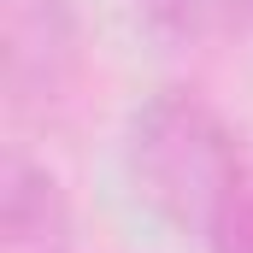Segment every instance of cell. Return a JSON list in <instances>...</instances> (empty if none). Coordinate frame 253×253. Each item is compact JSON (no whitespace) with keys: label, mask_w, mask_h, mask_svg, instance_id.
Segmentation results:
<instances>
[{"label":"cell","mask_w":253,"mask_h":253,"mask_svg":"<svg viewBox=\"0 0 253 253\" xmlns=\"http://www.w3.org/2000/svg\"><path fill=\"white\" fill-rule=\"evenodd\" d=\"M0 253H77L71 194L24 147H6L0 165Z\"/></svg>","instance_id":"cell-3"},{"label":"cell","mask_w":253,"mask_h":253,"mask_svg":"<svg viewBox=\"0 0 253 253\" xmlns=\"http://www.w3.org/2000/svg\"><path fill=\"white\" fill-rule=\"evenodd\" d=\"M206 253H253V153L242 159L236 189L224 194V206L206 230Z\"/></svg>","instance_id":"cell-5"},{"label":"cell","mask_w":253,"mask_h":253,"mask_svg":"<svg viewBox=\"0 0 253 253\" xmlns=\"http://www.w3.org/2000/svg\"><path fill=\"white\" fill-rule=\"evenodd\" d=\"M83 65L77 0H0V88L12 118L59 112Z\"/></svg>","instance_id":"cell-2"},{"label":"cell","mask_w":253,"mask_h":253,"mask_svg":"<svg viewBox=\"0 0 253 253\" xmlns=\"http://www.w3.org/2000/svg\"><path fill=\"white\" fill-rule=\"evenodd\" d=\"M147 24L171 47H218L253 30V0H141Z\"/></svg>","instance_id":"cell-4"},{"label":"cell","mask_w":253,"mask_h":253,"mask_svg":"<svg viewBox=\"0 0 253 253\" xmlns=\"http://www.w3.org/2000/svg\"><path fill=\"white\" fill-rule=\"evenodd\" d=\"M242 135L194 88H159L124 124V183L135 206L177 236L206 242L224 194L242 177Z\"/></svg>","instance_id":"cell-1"}]
</instances>
